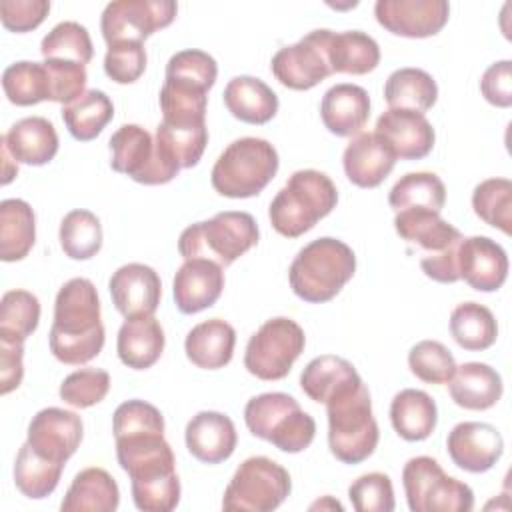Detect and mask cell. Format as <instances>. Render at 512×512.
I'll list each match as a JSON object with an SVG mask.
<instances>
[{
    "label": "cell",
    "instance_id": "6da1fadb",
    "mask_svg": "<svg viewBox=\"0 0 512 512\" xmlns=\"http://www.w3.org/2000/svg\"><path fill=\"white\" fill-rule=\"evenodd\" d=\"M104 338L96 286L88 278L68 280L54 300L50 352L62 364L80 366L102 352Z\"/></svg>",
    "mask_w": 512,
    "mask_h": 512
},
{
    "label": "cell",
    "instance_id": "7a4b0ae2",
    "mask_svg": "<svg viewBox=\"0 0 512 512\" xmlns=\"http://www.w3.org/2000/svg\"><path fill=\"white\" fill-rule=\"evenodd\" d=\"M354 272V250L342 240L324 236L312 240L296 254L288 270V282L300 300L322 304L332 300Z\"/></svg>",
    "mask_w": 512,
    "mask_h": 512
},
{
    "label": "cell",
    "instance_id": "3957f363",
    "mask_svg": "<svg viewBox=\"0 0 512 512\" xmlns=\"http://www.w3.org/2000/svg\"><path fill=\"white\" fill-rule=\"evenodd\" d=\"M336 202L338 190L330 176L312 168L296 170L270 202L268 218L278 234L298 238L328 216Z\"/></svg>",
    "mask_w": 512,
    "mask_h": 512
},
{
    "label": "cell",
    "instance_id": "277c9868",
    "mask_svg": "<svg viewBox=\"0 0 512 512\" xmlns=\"http://www.w3.org/2000/svg\"><path fill=\"white\" fill-rule=\"evenodd\" d=\"M328 446L336 460L360 464L370 458L378 446V424L372 414L370 392L358 382L326 402Z\"/></svg>",
    "mask_w": 512,
    "mask_h": 512
},
{
    "label": "cell",
    "instance_id": "5b68a950",
    "mask_svg": "<svg viewBox=\"0 0 512 512\" xmlns=\"http://www.w3.org/2000/svg\"><path fill=\"white\" fill-rule=\"evenodd\" d=\"M278 166V152L268 140L238 138L214 162L212 188L226 198H252L272 182Z\"/></svg>",
    "mask_w": 512,
    "mask_h": 512
},
{
    "label": "cell",
    "instance_id": "8992f818",
    "mask_svg": "<svg viewBox=\"0 0 512 512\" xmlns=\"http://www.w3.org/2000/svg\"><path fill=\"white\" fill-rule=\"evenodd\" d=\"M256 242L258 224L254 216L226 210L184 228L178 238V252L184 260L208 258L226 268L256 246Z\"/></svg>",
    "mask_w": 512,
    "mask_h": 512
},
{
    "label": "cell",
    "instance_id": "52a82bcc",
    "mask_svg": "<svg viewBox=\"0 0 512 512\" xmlns=\"http://www.w3.org/2000/svg\"><path fill=\"white\" fill-rule=\"evenodd\" d=\"M244 422L256 438H262L282 452L298 454L316 436L314 418L304 412L298 400L284 392H264L246 402Z\"/></svg>",
    "mask_w": 512,
    "mask_h": 512
},
{
    "label": "cell",
    "instance_id": "ba28073f",
    "mask_svg": "<svg viewBox=\"0 0 512 512\" xmlns=\"http://www.w3.org/2000/svg\"><path fill=\"white\" fill-rule=\"evenodd\" d=\"M402 486L412 512H470L474 508L472 488L448 476L430 456H416L404 464Z\"/></svg>",
    "mask_w": 512,
    "mask_h": 512
},
{
    "label": "cell",
    "instance_id": "9c48e42d",
    "mask_svg": "<svg viewBox=\"0 0 512 512\" xmlns=\"http://www.w3.org/2000/svg\"><path fill=\"white\" fill-rule=\"evenodd\" d=\"M292 480L284 466L266 458H246L224 490L222 508L240 512H270L290 494Z\"/></svg>",
    "mask_w": 512,
    "mask_h": 512
},
{
    "label": "cell",
    "instance_id": "30bf717a",
    "mask_svg": "<svg viewBox=\"0 0 512 512\" xmlns=\"http://www.w3.org/2000/svg\"><path fill=\"white\" fill-rule=\"evenodd\" d=\"M306 336L298 322L286 316L266 320L248 340L244 368L260 380H282L304 352Z\"/></svg>",
    "mask_w": 512,
    "mask_h": 512
},
{
    "label": "cell",
    "instance_id": "8fae6325",
    "mask_svg": "<svg viewBox=\"0 0 512 512\" xmlns=\"http://www.w3.org/2000/svg\"><path fill=\"white\" fill-rule=\"evenodd\" d=\"M110 166L138 184L158 186L174 180L180 166L160 152L150 132L138 124H124L110 136Z\"/></svg>",
    "mask_w": 512,
    "mask_h": 512
},
{
    "label": "cell",
    "instance_id": "7c38bea8",
    "mask_svg": "<svg viewBox=\"0 0 512 512\" xmlns=\"http://www.w3.org/2000/svg\"><path fill=\"white\" fill-rule=\"evenodd\" d=\"M178 6L172 0H116L106 4L100 30L106 44L144 42L156 30L170 26Z\"/></svg>",
    "mask_w": 512,
    "mask_h": 512
},
{
    "label": "cell",
    "instance_id": "4fadbf2b",
    "mask_svg": "<svg viewBox=\"0 0 512 512\" xmlns=\"http://www.w3.org/2000/svg\"><path fill=\"white\" fill-rule=\"evenodd\" d=\"M332 30H312L296 44L280 48L270 62L276 80L290 90H310L332 74L328 40Z\"/></svg>",
    "mask_w": 512,
    "mask_h": 512
},
{
    "label": "cell",
    "instance_id": "5bb4252c",
    "mask_svg": "<svg viewBox=\"0 0 512 512\" xmlns=\"http://www.w3.org/2000/svg\"><path fill=\"white\" fill-rule=\"evenodd\" d=\"M84 436L82 418L64 408H44L28 424L26 442L46 460L66 464L78 450Z\"/></svg>",
    "mask_w": 512,
    "mask_h": 512
},
{
    "label": "cell",
    "instance_id": "9a60e30c",
    "mask_svg": "<svg viewBox=\"0 0 512 512\" xmlns=\"http://www.w3.org/2000/svg\"><path fill=\"white\" fill-rule=\"evenodd\" d=\"M378 24L404 38L436 36L448 22L446 0H378L374 4Z\"/></svg>",
    "mask_w": 512,
    "mask_h": 512
},
{
    "label": "cell",
    "instance_id": "2e32d148",
    "mask_svg": "<svg viewBox=\"0 0 512 512\" xmlns=\"http://www.w3.org/2000/svg\"><path fill=\"white\" fill-rule=\"evenodd\" d=\"M450 460L464 472H488L504 452L502 434L486 422H460L446 438Z\"/></svg>",
    "mask_w": 512,
    "mask_h": 512
},
{
    "label": "cell",
    "instance_id": "e0dca14e",
    "mask_svg": "<svg viewBox=\"0 0 512 512\" xmlns=\"http://www.w3.org/2000/svg\"><path fill=\"white\" fill-rule=\"evenodd\" d=\"M108 290L116 310L124 318L154 316L162 296V284H160L158 272L140 262H130L120 266L110 276Z\"/></svg>",
    "mask_w": 512,
    "mask_h": 512
},
{
    "label": "cell",
    "instance_id": "ac0fdd59",
    "mask_svg": "<svg viewBox=\"0 0 512 512\" xmlns=\"http://www.w3.org/2000/svg\"><path fill=\"white\" fill-rule=\"evenodd\" d=\"M458 274L460 280L478 292H496L508 278L506 250L488 236L462 238Z\"/></svg>",
    "mask_w": 512,
    "mask_h": 512
},
{
    "label": "cell",
    "instance_id": "d6986e66",
    "mask_svg": "<svg viewBox=\"0 0 512 512\" xmlns=\"http://www.w3.org/2000/svg\"><path fill=\"white\" fill-rule=\"evenodd\" d=\"M402 160H420L434 148V128L428 118L414 110L388 108L376 120L374 130Z\"/></svg>",
    "mask_w": 512,
    "mask_h": 512
},
{
    "label": "cell",
    "instance_id": "ffe728a7",
    "mask_svg": "<svg viewBox=\"0 0 512 512\" xmlns=\"http://www.w3.org/2000/svg\"><path fill=\"white\" fill-rule=\"evenodd\" d=\"M224 290V268L208 258L186 260L172 282L176 308L182 314H198L216 304Z\"/></svg>",
    "mask_w": 512,
    "mask_h": 512
},
{
    "label": "cell",
    "instance_id": "44dd1931",
    "mask_svg": "<svg viewBox=\"0 0 512 512\" xmlns=\"http://www.w3.org/2000/svg\"><path fill=\"white\" fill-rule=\"evenodd\" d=\"M396 160L392 148L376 132L356 134L342 154L344 172L358 188L380 186L392 172Z\"/></svg>",
    "mask_w": 512,
    "mask_h": 512
},
{
    "label": "cell",
    "instance_id": "7402d4cb",
    "mask_svg": "<svg viewBox=\"0 0 512 512\" xmlns=\"http://www.w3.org/2000/svg\"><path fill=\"white\" fill-rule=\"evenodd\" d=\"M188 452L204 464H220L234 454L238 434L230 416L202 410L190 418L184 430Z\"/></svg>",
    "mask_w": 512,
    "mask_h": 512
},
{
    "label": "cell",
    "instance_id": "603a6c76",
    "mask_svg": "<svg viewBox=\"0 0 512 512\" xmlns=\"http://www.w3.org/2000/svg\"><path fill=\"white\" fill-rule=\"evenodd\" d=\"M320 118L324 128L334 136H356L370 118V96L358 84H334L322 96Z\"/></svg>",
    "mask_w": 512,
    "mask_h": 512
},
{
    "label": "cell",
    "instance_id": "cb8c5ba5",
    "mask_svg": "<svg viewBox=\"0 0 512 512\" xmlns=\"http://www.w3.org/2000/svg\"><path fill=\"white\" fill-rule=\"evenodd\" d=\"M394 228L404 242L418 246L424 256L442 252L464 238L458 228L440 218V212L426 208L398 210L394 216Z\"/></svg>",
    "mask_w": 512,
    "mask_h": 512
},
{
    "label": "cell",
    "instance_id": "d4e9b609",
    "mask_svg": "<svg viewBox=\"0 0 512 512\" xmlns=\"http://www.w3.org/2000/svg\"><path fill=\"white\" fill-rule=\"evenodd\" d=\"M0 142L12 158L28 166H44L58 152V134L54 124L44 116H28L10 126Z\"/></svg>",
    "mask_w": 512,
    "mask_h": 512
},
{
    "label": "cell",
    "instance_id": "484cf974",
    "mask_svg": "<svg viewBox=\"0 0 512 512\" xmlns=\"http://www.w3.org/2000/svg\"><path fill=\"white\" fill-rule=\"evenodd\" d=\"M448 392L454 404L464 410H488L502 398L504 384L492 366L484 362H464L456 366L448 380Z\"/></svg>",
    "mask_w": 512,
    "mask_h": 512
},
{
    "label": "cell",
    "instance_id": "4316f807",
    "mask_svg": "<svg viewBox=\"0 0 512 512\" xmlns=\"http://www.w3.org/2000/svg\"><path fill=\"white\" fill-rule=\"evenodd\" d=\"M164 330L154 316L126 318L118 330L116 352L124 366L146 370L154 366L164 352Z\"/></svg>",
    "mask_w": 512,
    "mask_h": 512
},
{
    "label": "cell",
    "instance_id": "83f0119b",
    "mask_svg": "<svg viewBox=\"0 0 512 512\" xmlns=\"http://www.w3.org/2000/svg\"><path fill=\"white\" fill-rule=\"evenodd\" d=\"M236 330L222 318H210L196 324L184 340L186 358L204 370L224 368L234 354Z\"/></svg>",
    "mask_w": 512,
    "mask_h": 512
},
{
    "label": "cell",
    "instance_id": "f1b7e54d",
    "mask_svg": "<svg viewBox=\"0 0 512 512\" xmlns=\"http://www.w3.org/2000/svg\"><path fill=\"white\" fill-rule=\"evenodd\" d=\"M224 106L228 112L246 124H266L278 112L276 92L260 78L236 76L224 88Z\"/></svg>",
    "mask_w": 512,
    "mask_h": 512
},
{
    "label": "cell",
    "instance_id": "f546056e",
    "mask_svg": "<svg viewBox=\"0 0 512 512\" xmlns=\"http://www.w3.org/2000/svg\"><path fill=\"white\" fill-rule=\"evenodd\" d=\"M394 432L406 442L426 440L438 422V408L430 394L416 388L400 390L390 404Z\"/></svg>",
    "mask_w": 512,
    "mask_h": 512
},
{
    "label": "cell",
    "instance_id": "4dcf8cb0",
    "mask_svg": "<svg viewBox=\"0 0 512 512\" xmlns=\"http://www.w3.org/2000/svg\"><path fill=\"white\" fill-rule=\"evenodd\" d=\"M120 504V490L116 480L104 468L80 470L60 508L62 512H114Z\"/></svg>",
    "mask_w": 512,
    "mask_h": 512
},
{
    "label": "cell",
    "instance_id": "1f68e13d",
    "mask_svg": "<svg viewBox=\"0 0 512 512\" xmlns=\"http://www.w3.org/2000/svg\"><path fill=\"white\" fill-rule=\"evenodd\" d=\"M208 88L198 82L166 76L160 90L162 122L170 126H202L206 124Z\"/></svg>",
    "mask_w": 512,
    "mask_h": 512
},
{
    "label": "cell",
    "instance_id": "d6a6232c",
    "mask_svg": "<svg viewBox=\"0 0 512 512\" xmlns=\"http://www.w3.org/2000/svg\"><path fill=\"white\" fill-rule=\"evenodd\" d=\"M362 382L356 368L334 354H322L306 364L300 374L302 392L314 400L326 404L338 392Z\"/></svg>",
    "mask_w": 512,
    "mask_h": 512
},
{
    "label": "cell",
    "instance_id": "836d02e7",
    "mask_svg": "<svg viewBox=\"0 0 512 512\" xmlns=\"http://www.w3.org/2000/svg\"><path fill=\"white\" fill-rule=\"evenodd\" d=\"M36 240L34 210L26 200L6 198L0 202V258L18 262L28 256Z\"/></svg>",
    "mask_w": 512,
    "mask_h": 512
},
{
    "label": "cell",
    "instance_id": "e575fe53",
    "mask_svg": "<svg viewBox=\"0 0 512 512\" xmlns=\"http://www.w3.org/2000/svg\"><path fill=\"white\" fill-rule=\"evenodd\" d=\"M328 58L332 74L362 76L372 72L380 62L378 42L360 30L332 32L328 40Z\"/></svg>",
    "mask_w": 512,
    "mask_h": 512
},
{
    "label": "cell",
    "instance_id": "d590c367",
    "mask_svg": "<svg viewBox=\"0 0 512 512\" xmlns=\"http://www.w3.org/2000/svg\"><path fill=\"white\" fill-rule=\"evenodd\" d=\"M384 100L390 108L424 114L438 100L436 80L420 68H398L384 84Z\"/></svg>",
    "mask_w": 512,
    "mask_h": 512
},
{
    "label": "cell",
    "instance_id": "8d00e7d4",
    "mask_svg": "<svg viewBox=\"0 0 512 512\" xmlns=\"http://www.w3.org/2000/svg\"><path fill=\"white\" fill-rule=\"evenodd\" d=\"M450 334L468 352H482L498 338L494 314L478 302H462L450 314Z\"/></svg>",
    "mask_w": 512,
    "mask_h": 512
},
{
    "label": "cell",
    "instance_id": "74e56055",
    "mask_svg": "<svg viewBox=\"0 0 512 512\" xmlns=\"http://www.w3.org/2000/svg\"><path fill=\"white\" fill-rule=\"evenodd\" d=\"M114 118L112 100L102 90H86L74 102L62 106V120L72 134V138L80 142L94 140L106 124Z\"/></svg>",
    "mask_w": 512,
    "mask_h": 512
},
{
    "label": "cell",
    "instance_id": "f35d334b",
    "mask_svg": "<svg viewBox=\"0 0 512 512\" xmlns=\"http://www.w3.org/2000/svg\"><path fill=\"white\" fill-rule=\"evenodd\" d=\"M62 470L64 464L42 458L28 442H24L14 462V484L26 498L42 500L56 490Z\"/></svg>",
    "mask_w": 512,
    "mask_h": 512
},
{
    "label": "cell",
    "instance_id": "ab89813d",
    "mask_svg": "<svg viewBox=\"0 0 512 512\" xmlns=\"http://www.w3.org/2000/svg\"><path fill=\"white\" fill-rule=\"evenodd\" d=\"M388 204L396 212L408 208L440 212L446 204V186L434 172H408L392 186Z\"/></svg>",
    "mask_w": 512,
    "mask_h": 512
},
{
    "label": "cell",
    "instance_id": "60d3db41",
    "mask_svg": "<svg viewBox=\"0 0 512 512\" xmlns=\"http://www.w3.org/2000/svg\"><path fill=\"white\" fill-rule=\"evenodd\" d=\"M40 302L28 290H8L0 300V340L24 344L38 328Z\"/></svg>",
    "mask_w": 512,
    "mask_h": 512
},
{
    "label": "cell",
    "instance_id": "b9f144b4",
    "mask_svg": "<svg viewBox=\"0 0 512 512\" xmlns=\"http://www.w3.org/2000/svg\"><path fill=\"white\" fill-rule=\"evenodd\" d=\"M6 98L16 106H32L50 100V82L44 62L20 60L10 64L2 74Z\"/></svg>",
    "mask_w": 512,
    "mask_h": 512
},
{
    "label": "cell",
    "instance_id": "7bdbcfd3",
    "mask_svg": "<svg viewBox=\"0 0 512 512\" xmlns=\"http://www.w3.org/2000/svg\"><path fill=\"white\" fill-rule=\"evenodd\" d=\"M60 246L72 260H90L102 248V224L90 210H72L60 222Z\"/></svg>",
    "mask_w": 512,
    "mask_h": 512
},
{
    "label": "cell",
    "instance_id": "ee69618b",
    "mask_svg": "<svg viewBox=\"0 0 512 512\" xmlns=\"http://www.w3.org/2000/svg\"><path fill=\"white\" fill-rule=\"evenodd\" d=\"M156 146L174 164L182 168H192L200 162L204 148L208 144V128L202 126H170L160 122L154 136Z\"/></svg>",
    "mask_w": 512,
    "mask_h": 512
},
{
    "label": "cell",
    "instance_id": "f6af8a7d",
    "mask_svg": "<svg viewBox=\"0 0 512 512\" xmlns=\"http://www.w3.org/2000/svg\"><path fill=\"white\" fill-rule=\"evenodd\" d=\"M472 208L488 226L512 232V182L508 178L482 180L472 192Z\"/></svg>",
    "mask_w": 512,
    "mask_h": 512
},
{
    "label": "cell",
    "instance_id": "bcb514c9",
    "mask_svg": "<svg viewBox=\"0 0 512 512\" xmlns=\"http://www.w3.org/2000/svg\"><path fill=\"white\" fill-rule=\"evenodd\" d=\"M40 52L46 58H54V60H70V62H78V64H88L94 56V46L90 40L88 30L74 22V20H66L56 24L44 38L40 44Z\"/></svg>",
    "mask_w": 512,
    "mask_h": 512
},
{
    "label": "cell",
    "instance_id": "7dc6e473",
    "mask_svg": "<svg viewBox=\"0 0 512 512\" xmlns=\"http://www.w3.org/2000/svg\"><path fill=\"white\" fill-rule=\"evenodd\" d=\"M408 366L426 384H448L456 370V360L442 342L422 340L410 348Z\"/></svg>",
    "mask_w": 512,
    "mask_h": 512
},
{
    "label": "cell",
    "instance_id": "c3c4849f",
    "mask_svg": "<svg viewBox=\"0 0 512 512\" xmlns=\"http://www.w3.org/2000/svg\"><path fill=\"white\" fill-rule=\"evenodd\" d=\"M110 390V374L102 368H80L60 384V398L74 408H90L106 398Z\"/></svg>",
    "mask_w": 512,
    "mask_h": 512
},
{
    "label": "cell",
    "instance_id": "681fc988",
    "mask_svg": "<svg viewBox=\"0 0 512 512\" xmlns=\"http://www.w3.org/2000/svg\"><path fill=\"white\" fill-rule=\"evenodd\" d=\"M348 498L356 512H392V480L382 472H368L356 478L348 488Z\"/></svg>",
    "mask_w": 512,
    "mask_h": 512
},
{
    "label": "cell",
    "instance_id": "f907efd6",
    "mask_svg": "<svg viewBox=\"0 0 512 512\" xmlns=\"http://www.w3.org/2000/svg\"><path fill=\"white\" fill-rule=\"evenodd\" d=\"M114 438L144 434V432H164L162 412L144 400H126L122 402L112 416Z\"/></svg>",
    "mask_w": 512,
    "mask_h": 512
},
{
    "label": "cell",
    "instance_id": "816d5d0a",
    "mask_svg": "<svg viewBox=\"0 0 512 512\" xmlns=\"http://www.w3.org/2000/svg\"><path fill=\"white\" fill-rule=\"evenodd\" d=\"M146 50L142 42L110 44L104 56V72L116 84H132L146 70Z\"/></svg>",
    "mask_w": 512,
    "mask_h": 512
},
{
    "label": "cell",
    "instance_id": "f5cc1de1",
    "mask_svg": "<svg viewBox=\"0 0 512 512\" xmlns=\"http://www.w3.org/2000/svg\"><path fill=\"white\" fill-rule=\"evenodd\" d=\"M50 82V102H58L62 106L74 102L86 92V66L70 60H44Z\"/></svg>",
    "mask_w": 512,
    "mask_h": 512
},
{
    "label": "cell",
    "instance_id": "db71d44e",
    "mask_svg": "<svg viewBox=\"0 0 512 512\" xmlns=\"http://www.w3.org/2000/svg\"><path fill=\"white\" fill-rule=\"evenodd\" d=\"M166 76H178V78H186L192 82L202 84L204 88H212L218 76V66L216 60L204 52V50H196V48H188V50H180L176 52L168 64H166Z\"/></svg>",
    "mask_w": 512,
    "mask_h": 512
},
{
    "label": "cell",
    "instance_id": "11a10c76",
    "mask_svg": "<svg viewBox=\"0 0 512 512\" xmlns=\"http://www.w3.org/2000/svg\"><path fill=\"white\" fill-rule=\"evenodd\" d=\"M50 12L48 0H4L0 2V18L10 32H30L38 28Z\"/></svg>",
    "mask_w": 512,
    "mask_h": 512
},
{
    "label": "cell",
    "instance_id": "9f6ffc18",
    "mask_svg": "<svg viewBox=\"0 0 512 512\" xmlns=\"http://www.w3.org/2000/svg\"><path fill=\"white\" fill-rule=\"evenodd\" d=\"M480 92L486 102L498 108L512 106V62L500 60L490 64L480 80Z\"/></svg>",
    "mask_w": 512,
    "mask_h": 512
},
{
    "label": "cell",
    "instance_id": "6f0895ef",
    "mask_svg": "<svg viewBox=\"0 0 512 512\" xmlns=\"http://www.w3.org/2000/svg\"><path fill=\"white\" fill-rule=\"evenodd\" d=\"M460 242L450 246V248H446V250H442V252L422 256L420 258V268L424 270V274L428 278H432L434 282H440V284H454V282H458L460 280V274H458V248H460Z\"/></svg>",
    "mask_w": 512,
    "mask_h": 512
},
{
    "label": "cell",
    "instance_id": "680465c9",
    "mask_svg": "<svg viewBox=\"0 0 512 512\" xmlns=\"http://www.w3.org/2000/svg\"><path fill=\"white\" fill-rule=\"evenodd\" d=\"M24 346L0 340V394L16 390L24 376Z\"/></svg>",
    "mask_w": 512,
    "mask_h": 512
},
{
    "label": "cell",
    "instance_id": "91938a15",
    "mask_svg": "<svg viewBox=\"0 0 512 512\" xmlns=\"http://www.w3.org/2000/svg\"><path fill=\"white\" fill-rule=\"evenodd\" d=\"M0 150H2V184H10L18 174V162L12 158V154L2 142H0Z\"/></svg>",
    "mask_w": 512,
    "mask_h": 512
},
{
    "label": "cell",
    "instance_id": "94428289",
    "mask_svg": "<svg viewBox=\"0 0 512 512\" xmlns=\"http://www.w3.org/2000/svg\"><path fill=\"white\" fill-rule=\"evenodd\" d=\"M326 506H330V508H338V510H342V504H340V502H338V500H332V498H330V496H326V498H324V500H322V502H320V500H318V502H316V504H312V506H310V508H312V510H314V508H326Z\"/></svg>",
    "mask_w": 512,
    "mask_h": 512
}]
</instances>
